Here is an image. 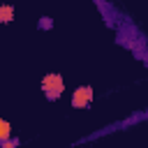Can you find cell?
Segmentation results:
<instances>
[{
  "label": "cell",
  "instance_id": "1",
  "mask_svg": "<svg viewBox=\"0 0 148 148\" xmlns=\"http://www.w3.org/2000/svg\"><path fill=\"white\" fill-rule=\"evenodd\" d=\"M42 90H44V95H46L49 102L60 99L62 92H65V79H62V74H58V72L46 74V76L42 79Z\"/></svg>",
  "mask_w": 148,
  "mask_h": 148
},
{
  "label": "cell",
  "instance_id": "2",
  "mask_svg": "<svg viewBox=\"0 0 148 148\" xmlns=\"http://www.w3.org/2000/svg\"><path fill=\"white\" fill-rule=\"evenodd\" d=\"M92 86H79L72 92V109H88L92 104Z\"/></svg>",
  "mask_w": 148,
  "mask_h": 148
},
{
  "label": "cell",
  "instance_id": "3",
  "mask_svg": "<svg viewBox=\"0 0 148 148\" xmlns=\"http://www.w3.org/2000/svg\"><path fill=\"white\" fill-rule=\"evenodd\" d=\"M12 18H14V5H9V2L0 5V23H9Z\"/></svg>",
  "mask_w": 148,
  "mask_h": 148
},
{
  "label": "cell",
  "instance_id": "4",
  "mask_svg": "<svg viewBox=\"0 0 148 148\" xmlns=\"http://www.w3.org/2000/svg\"><path fill=\"white\" fill-rule=\"evenodd\" d=\"M7 139H12V125H9V120H0V141H7Z\"/></svg>",
  "mask_w": 148,
  "mask_h": 148
},
{
  "label": "cell",
  "instance_id": "5",
  "mask_svg": "<svg viewBox=\"0 0 148 148\" xmlns=\"http://www.w3.org/2000/svg\"><path fill=\"white\" fill-rule=\"evenodd\" d=\"M2 143V148H16L21 141H18V136H14V139H7V141H0Z\"/></svg>",
  "mask_w": 148,
  "mask_h": 148
},
{
  "label": "cell",
  "instance_id": "6",
  "mask_svg": "<svg viewBox=\"0 0 148 148\" xmlns=\"http://www.w3.org/2000/svg\"><path fill=\"white\" fill-rule=\"evenodd\" d=\"M39 28L49 30V28H51V18H49V16H42V21H39Z\"/></svg>",
  "mask_w": 148,
  "mask_h": 148
}]
</instances>
